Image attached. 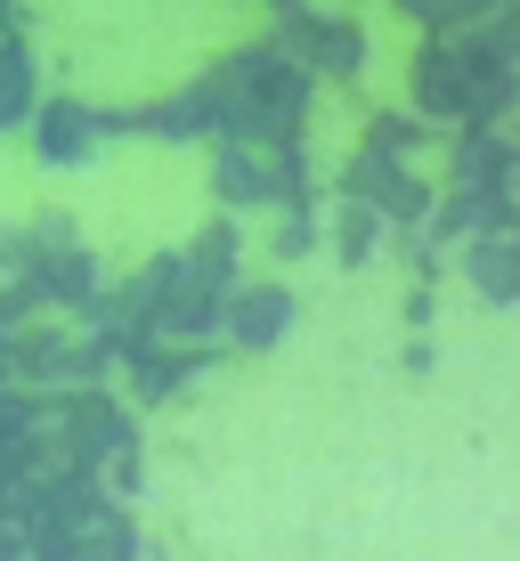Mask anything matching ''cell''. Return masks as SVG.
<instances>
[{
    "label": "cell",
    "mask_w": 520,
    "mask_h": 561,
    "mask_svg": "<svg viewBox=\"0 0 520 561\" xmlns=\"http://www.w3.org/2000/svg\"><path fill=\"white\" fill-rule=\"evenodd\" d=\"M228 0H49L42 57L82 99H155L228 49Z\"/></svg>",
    "instance_id": "cell-1"
}]
</instances>
